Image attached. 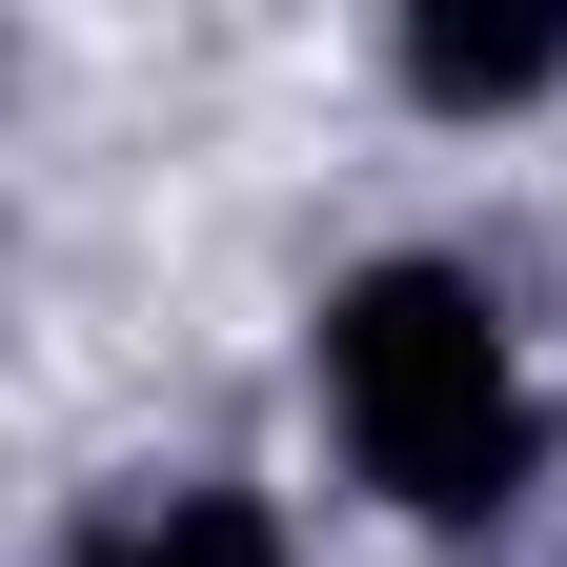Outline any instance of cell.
<instances>
[{
    "mask_svg": "<svg viewBox=\"0 0 567 567\" xmlns=\"http://www.w3.org/2000/svg\"><path fill=\"white\" fill-rule=\"evenodd\" d=\"M324 425H344V466H365L405 527H507L547 486V385H527L507 284L446 264V244L344 264L324 284Z\"/></svg>",
    "mask_w": 567,
    "mask_h": 567,
    "instance_id": "obj_1",
    "label": "cell"
},
{
    "mask_svg": "<svg viewBox=\"0 0 567 567\" xmlns=\"http://www.w3.org/2000/svg\"><path fill=\"white\" fill-rule=\"evenodd\" d=\"M61 567H305V547H284L264 486H122V507L61 547Z\"/></svg>",
    "mask_w": 567,
    "mask_h": 567,
    "instance_id": "obj_2",
    "label": "cell"
},
{
    "mask_svg": "<svg viewBox=\"0 0 567 567\" xmlns=\"http://www.w3.org/2000/svg\"><path fill=\"white\" fill-rule=\"evenodd\" d=\"M547 82H567V21H405V102H446V122L547 102Z\"/></svg>",
    "mask_w": 567,
    "mask_h": 567,
    "instance_id": "obj_3",
    "label": "cell"
}]
</instances>
